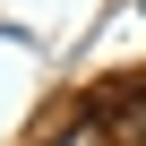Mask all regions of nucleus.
Listing matches in <instances>:
<instances>
[{
	"mask_svg": "<svg viewBox=\"0 0 146 146\" xmlns=\"http://www.w3.org/2000/svg\"><path fill=\"white\" fill-rule=\"evenodd\" d=\"M60 146H112V137H103V129H95V120H86V129H69V137H60Z\"/></svg>",
	"mask_w": 146,
	"mask_h": 146,
	"instance_id": "1",
	"label": "nucleus"
}]
</instances>
